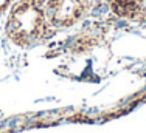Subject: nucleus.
Instances as JSON below:
<instances>
[{
	"label": "nucleus",
	"instance_id": "1",
	"mask_svg": "<svg viewBox=\"0 0 146 133\" xmlns=\"http://www.w3.org/2000/svg\"><path fill=\"white\" fill-rule=\"evenodd\" d=\"M5 16L3 34L17 48L42 43L54 33L47 20L44 5L33 0H16Z\"/></svg>",
	"mask_w": 146,
	"mask_h": 133
},
{
	"label": "nucleus",
	"instance_id": "2",
	"mask_svg": "<svg viewBox=\"0 0 146 133\" xmlns=\"http://www.w3.org/2000/svg\"><path fill=\"white\" fill-rule=\"evenodd\" d=\"M93 8V0H45L44 9L53 31H65L75 28Z\"/></svg>",
	"mask_w": 146,
	"mask_h": 133
},
{
	"label": "nucleus",
	"instance_id": "3",
	"mask_svg": "<svg viewBox=\"0 0 146 133\" xmlns=\"http://www.w3.org/2000/svg\"><path fill=\"white\" fill-rule=\"evenodd\" d=\"M107 34V25L103 22H89L75 34L68 42V50L73 54H84L95 50L104 42Z\"/></svg>",
	"mask_w": 146,
	"mask_h": 133
},
{
	"label": "nucleus",
	"instance_id": "4",
	"mask_svg": "<svg viewBox=\"0 0 146 133\" xmlns=\"http://www.w3.org/2000/svg\"><path fill=\"white\" fill-rule=\"evenodd\" d=\"M110 17L124 23H143L146 20V0H103Z\"/></svg>",
	"mask_w": 146,
	"mask_h": 133
},
{
	"label": "nucleus",
	"instance_id": "5",
	"mask_svg": "<svg viewBox=\"0 0 146 133\" xmlns=\"http://www.w3.org/2000/svg\"><path fill=\"white\" fill-rule=\"evenodd\" d=\"M16 0H0V16L8 13V9L14 5Z\"/></svg>",
	"mask_w": 146,
	"mask_h": 133
},
{
	"label": "nucleus",
	"instance_id": "6",
	"mask_svg": "<svg viewBox=\"0 0 146 133\" xmlns=\"http://www.w3.org/2000/svg\"><path fill=\"white\" fill-rule=\"evenodd\" d=\"M33 2H36V3H40V5H44V3H45V0H33Z\"/></svg>",
	"mask_w": 146,
	"mask_h": 133
},
{
	"label": "nucleus",
	"instance_id": "7",
	"mask_svg": "<svg viewBox=\"0 0 146 133\" xmlns=\"http://www.w3.org/2000/svg\"><path fill=\"white\" fill-rule=\"evenodd\" d=\"M0 17H2V16H0Z\"/></svg>",
	"mask_w": 146,
	"mask_h": 133
}]
</instances>
